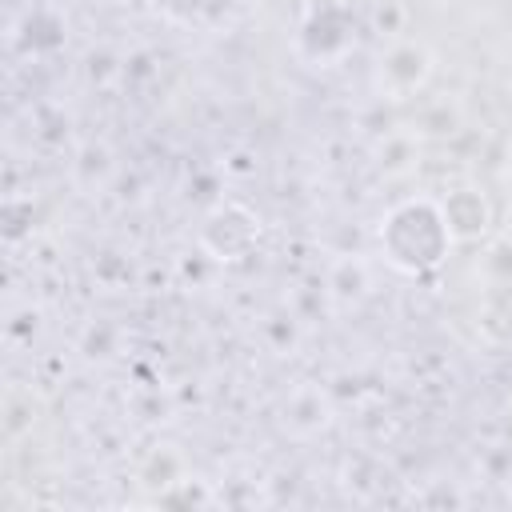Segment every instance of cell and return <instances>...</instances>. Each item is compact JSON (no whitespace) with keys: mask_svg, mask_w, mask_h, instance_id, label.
<instances>
[{"mask_svg":"<svg viewBox=\"0 0 512 512\" xmlns=\"http://www.w3.org/2000/svg\"><path fill=\"white\" fill-rule=\"evenodd\" d=\"M376 240L384 260L404 272V276H424L432 268H440L448 260V252L456 248L444 208L436 196H404L396 200L380 224H376Z\"/></svg>","mask_w":512,"mask_h":512,"instance_id":"1","label":"cell"},{"mask_svg":"<svg viewBox=\"0 0 512 512\" xmlns=\"http://www.w3.org/2000/svg\"><path fill=\"white\" fill-rule=\"evenodd\" d=\"M432 72H436L432 48L424 40L400 36V40H388L376 60V88L384 100H412L428 88Z\"/></svg>","mask_w":512,"mask_h":512,"instance_id":"2","label":"cell"},{"mask_svg":"<svg viewBox=\"0 0 512 512\" xmlns=\"http://www.w3.org/2000/svg\"><path fill=\"white\" fill-rule=\"evenodd\" d=\"M256 240H260L256 212H248L244 204H232V200H220L200 224V252L216 264L244 260L256 248Z\"/></svg>","mask_w":512,"mask_h":512,"instance_id":"3","label":"cell"},{"mask_svg":"<svg viewBox=\"0 0 512 512\" xmlns=\"http://www.w3.org/2000/svg\"><path fill=\"white\" fill-rule=\"evenodd\" d=\"M356 32H352V16L344 0H316L304 16L300 28V52L316 64H332L344 52H352Z\"/></svg>","mask_w":512,"mask_h":512,"instance_id":"4","label":"cell"},{"mask_svg":"<svg viewBox=\"0 0 512 512\" xmlns=\"http://www.w3.org/2000/svg\"><path fill=\"white\" fill-rule=\"evenodd\" d=\"M440 208H444V220H448V232L456 244H480L488 240L492 232V200L476 188V184H456L440 196Z\"/></svg>","mask_w":512,"mask_h":512,"instance_id":"5","label":"cell"},{"mask_svg":"<svg viewBox=\"0 0 512 512\" xmlns=\"http://www.w3.org/2000/svg\"><path fill=\"white\" fill-rule=\"evenodd\" d=\"M332 424V400L320 384H300L284 400V428L292 436H316Z\"/></svg>","mask_w":512,"mask_h":512,"instance_id":"6","label":"cell"},{"mask_svg":"<svg viewBox=\"0 0 512 512\" xmlns=\"http://www.w3.org/2000/svg\"><path fill=\"white\" fill-rule=\"evenodd\" d=\"M416 164H420V136L412 128H392V132L380 136V144H376V168L388 180L412 176Z\"/></svg>","mask_w":512,"mask_h":512,"instance_id":"7","label":"cell"},{"mask_svg":"<svg viewBox=\"0 0 512 512\" xmlns=\"http://www.w3.org/2000/svg\"><path fill=\"white\" fill-rule=\"evenodd\" d=\"M408 128H412L420 140H444V136H452V132L464 128V108H460V100H452V96L424 100V104L416 108V116H412Z\"/></svg>","mask_w":512,"mask_h":512,"instance_id":"8","label":"cell"},{"mask_svg":"<svg viewBox=\"0 0 512 512\" xmlns=\"http://www.w3.org/2000/svg\"><path fill=\"white\" fill-rule=\"evenodd\" d=\"M140 484L144 488H152L156 496L160 492H168L172 484H180L184 476H188V464H184V452L176 448V444H156L144 460H140Z\"/></svg>","mask_w":512,"mask_h":512,"instance_id":"9","label":"cell"},{"mask_svg":"<svg viewBox=\"0 0 512 512\" xmlns=\"http://www.w3.org/2000/svg\"><path fill=\"white\" fill-rule=\"evenodd\" d=\"M368 288H372V276L360 256H340L328 268V296L336 304H360L368 296Z\"/></svg>","mask_w":512,"mask_h":512,"instance_id":"10","label":"cell"},{"mask_svg":"<svg viewBox=\"0 0 512 512\" xmlns=\"http://www.w3.org/2000/svg\"><path fill=\"white\" fill-rule=\"evenodd\" d=\"M476 272L488 288H512V236H488Z\"/></svg>","mask_w":512,"mask_h":512,"instance_id":"11","label":"cell"},{"mask_svg":"<svg viewBox=\"0 0 512 512\" xmlns=\"http://www.w3.org/2000/svg\"><path fill=\"white\" fill-rule=\"evenodd\" d=\"M116 340H120V332H116V324H108V320H92L84 332H80V352L84 356H112L116 352Z\"/></svg>","mask_w":512,"mask_h":512,"instance_id":"12","label":"cell"},{"mask_svg":"<svg viewBox=\"0 0 512 512\" xmlns=\"http://www.w3.org/2000/svg\"><path fill=\"white\" fill-rule=\"evenodd\" d=\"M36 424V404H32V396H24V392H8L4 396V432H8V440H16L24 428H32Z\"/></svg>","mask_w":512,"mask_h":512,"instance_id":"13","label":"cell"},{"mask_svg":"<svg viewBox=\"0 0 512 512\" xmlns=\"http://www.w3.org/2000/svg\"><path fill=\"white\" fill-rule=\"evenodd\" d=\"M404 24H408V8H404V4H396V0L376 4V12H372V28H376L380 36L400 40V36H404Z\"/></svg>","mask_w":512,"mask_h":512,"instance_id":"14","label":"cell"},{"mask_svg":"<svg viewBox=\"0 0 512 512\" xmlns=\"http://www.w3.org/2000/svg\"><path fill=\"white\" fill-rule=\"evenodd\" d=\"M84 172H96V184L108 180V172H112V156H108L104 144H88V148H80V156H76V180H84Z\"/></svg>","mask_w":512,"mask_h":512,"instance_id":"15","label":"cell"},{"mask_svg":"<svg viewBox=\"0 0 512 512\" xmlns=\"http://www.w3.org/2000/svg\"><path fill=\"white\" fill-rule=\"evenodd\" d=\"M208 4H212V0H156V8H160L168 20H176V24L196 20V16H200Z\"/></svg>","mask_w":512,"mask_h":512,"instance_id":"16","label":"cell"},{"mask_svg":"<svg viewBox=\"0 0 512 512\" xmlns=\"http://www.w3.org/2000/svg\"><path fill=\"white\" fill-rule=\"evenodd\" d=\"M264 336L272 340L276 352H288V348L296 344V324H292L288 316H272V320L264 324Z\"/></svg>","mask_w":512,"mask_h":512,"instance_id":"17","label":"cell"}]
</instances>
